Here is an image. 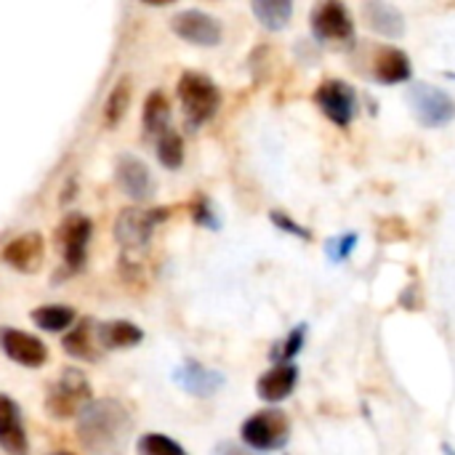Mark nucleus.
Masks as SVG:
<instances>
[{
	"mask_svg": "<svg viewBox=\"0 0 455 455\" xmlns=\"http://www.w3.org/2000/svg\"><path fill=\"white\" fill-rule=\"evenodd\" d=\"M213 455H261L251 448H243V445H235V443H219Z\"/></svg>",
	"mask_w": 455,
	"mask_h": 455,
	"instance_id": "7c9ffc66",
	"label": "nucleus"
},
{
	"mask_svg": "<svg viewBox=\"0 0 455 455\" xmlns=\"http://www.w3.org/2000/svg\"><path fill=\"white\" fill-rule=\"evenodd\" d=\"M240 437H243L245 448H251L256 453L280 451V448H285V443L291 437V421L283 411L267 408L243 421Z\"/></svg>",
	"mask_w": 455,
	"mask_h": 455,
	"instance_id": "20e7f679",
	"label": "nucleus"
},
{
	"mask_svg": "<svg viewBox=\"0 0 455 455\" xmlns=\"http://www.w3.org/2000/svg\"><path fill=\"white\" fill-rule=\"evenodd\" d=\"M139 455H187V451L168 435H141L136 443Z\"/></svg>",
	"mask_w": 455,
	"mask_h": 455,
	"instance_id": "a878e982",
	"label": "nucleus"
},
{
	"mask_svg": "<svg viewBox=\"0 0 455 455\" xmlns=\"http://www.w3.org/2000/svg\"><path fill=\"white\" fill-rule=\"evenodd\" d=\"M51 455H72V453H67V451H56V453H51Z\"/></svg>",
	"mask_w": 455,
	"mask_h": 455,
	"instance_id": "2f4dec72",
	"label": "nucleus"
},
{
	"mask_svg": "<svg viewBox=\"0 0 455 455\" xmlns=\"http://www.w3.org/2000/svg\"><path fill=\"white\" fill-rule=\"evenodd\" d=\"M96 323L93 320H80L64 339H61V347L69 357L75 360H88V363H96L99 355H101V344H99V336H96Z\"/></svg>",
	"mask_w": 455,
	"mask_h": 455,
	"instance_id": "6ab92c4d",
	"label": "nucleus"
},
{
	"mask_svg": "<svg viewBox=\"0 0 455 455\" xmlns=\"http://www.w3.org/2000/svg\"><path fill=\"white\" fill-rule=\"evenodd\" d=\"M269 219H272V224H275L277 229H283V232H288V235H293V237H299V240H312V232H309L307 227H301V224H296L288 213L272 211Z\"/></svg>",
	"mask_w": 455,
	"mask_h": 455,
	"instance_id": "c756f323",
	"label": "nucleus"
},
{
	"mask_svg": "<svg viewBox=\"0 0 455 455\" xmlns=\"http://www.w3.org/2000/svg\"><path fill=\"white\" fill-rule=\"evenodd\" d=\"M171 216L168 208H125L120 211L117 221H115V240L120 243V248L125 253H133V251H141L149 245L157 224H163L165 219Z\"/></svg>",
	"mask_w": 455,
	"mask_h": 455,
	"instance_id": "39448f33",
	"label": "nucleus"
},
{
	"mask_svg": "<svg viewBox=\"0 0 455 455\" xmlns=\"http://www.w3.org/2000/svg\"><path fill=\"white\" fill-rule=\"evenodd\" d=\"M192 221L205 227V229H219L221 227V219L216 213V205L205 197V195H197V200L192 203Z\"/></svg>",
	"mask_w": 455,
	"mask_h": 455,
	"instance_id": "c85d7f7f",
	"label": "nucleus"
},
{
	"mask_svg": "<svg viewBox=\"0 0 455 455\" xmlns=\"http://www.w3.org/2000/svg\"><path fill=\"white\" fill-rule=\"evenodd\" d=\"M0 451L8 455H29L19 405L8 395H0Z\"/></svg>",
	"mask_w": 455,
	"mask_h": 455,
	"instance_id": "dca6fc26",
	"label": "nucleus"
},
{
	"mask_svg": "<svg viewBox=\"0 0 455 455\" xmlns=\"http://www.w3.org/2000/svg\"><path fill=\"white\" fill-rule=\"evenodd\" d=\"M171 29L192 43V45H203V48H211V45H219L221 43V35H224V27L216 16L205 13V11H197V8H187V11H179L171 16Z\"/></svg>",
	"mask_w": 455,
	"mask_h": 455,
	"instance_id": "1a4fd4ad",
	"label": "nucleus"
},
{
	"mask_svg": "<svg viewBox=\"0 0 455 455\" xmlns=\"http://www.w3.org/2000/svg\"><path fill=\"white\" fill-rule=\"evenodd\" d=\"M29 317L45 333H61V331H67V328L75 325V309L72 307H64V304L37 307V309H32Z\"/></svg>",
	"mask_w": 455,
	"mask_h": 455,
	"instance_id": "4be33fe9",
	"label": "nucleus"
},
{
	"mask_svg": "<svg viewBox=\"0 0 455 455\" xmlns=\"http://www.w3.org/2000/svg\"><path fill=\"white\" fill-rule=\"evenodd\" d=\"M131 429V416L117 400L91 403L77 416V440L91 455H123Z\"/></svg>",
	"mask_w": 455,
	"mask_h": 455,
	"instance_id": "f257e3e1",
	"label": "nucleus"
},
{
	"mask_svg": "<svg viewBox=\"0 0 455 455\" xmlns=\"http://www.w3.org/2000/svg\"><path fill=\"white\" fill-rule=\"evenodd\" d=\"M371 75H373V80H379V83H384V85L405 83V80H411V75H413L411 56H408L403 48L384 45V48H379L376 56H373Z\"/></svg>",
	"mask_w": 455,
	"mask_h": 455,
	"instance_id": "2eb2a0df",
	"label": "nucleus"
},
{
	"mask_svg": "<svg viewBox=\"0 0 455 455\" xmlns=\"http://www.w3.org/2000/svg\"><path fill=\"white\" fill-rule=\"evenodd\" d=\"M357 243H360V237L355 232H344V235H336V237H331L325 243V253H328L331 261L339 264V261H347L352 256V251L357 248Z\"/></svg>",
	"mask_w": 455,
	"mask_h": 455,
	"instance_id": "cd10ccee",
	"label": "nucleus"
},
{
	"mask_svg": "<svg viewBox=\"0 0 455 455\" xmlns=\"http://www.w3.org/2000/svg\"><path fill=\"white\" fill-rule=\"evenodd\" d=\"M251 8H253V16L267 29H283L293 16V3L291 0H253Z\"/></svg>",
	"mask_w": 455,
	"mask_h": 455,
	"instance_id": "5701e85b",
	"label": "nucleus"
},
{
	"mask_svg": "<svg viewBox=\"0 0 455 455\" xmlns=\"http://www.w3.org/2000/svg\"><path fill=\"white\" fill-rule=\"evenodd\" d=\"M304 339H307V325H296L275 349H272V360L277 365H288L301 349H304Z\"/></svg>",
	"mask_w": 455,
	"mask_h": 455,
	"instance_id": "bb28decb",
	"label": "nucleus"
},
{
	"mask_svg": "<svg viewBox=\"0 0 455 455\" xmlns=\"http://www.w3.org/2000/svg\"><path fill=\"white\" fill-rule=\"evenodd\" d=\"M43 251H45L43 237H40L37 232H27V235L13 237V240L3 248L0 259H3L11 269L24 272V275H32V272H37L40 264H43Z\"/></svg>",
	"mask_w": 455,
	"mask_h": 455,
	"instance_id": "4468645a",
	"label": "nucleus"
},
{
	"mask_svg": "<svg viewBox=\"0 0 455 455\" xmlns=\"http://www.w3.org/2000/svg\"><path fill=\"white\" fill-rule=\"evenodd\" d=\"M296 384H299V368H296L293 363H288V365H275V368H269V371L256 381V395H259L264 403L277 405V403H283V400H288V397L293 395Z\"/></svg>",
	"mask_w": 455,
	"mask_h": 455,
	"instance_id": "f3484780",
	"label": "nucleus"
},
{
	"mask_svg": "<svg viewBox=\"0 0 455 455\" xmlns=\"http://www.w3.org/2000/svg\"><path fill=\"white\" fill-rule=\"evenodd\" d=\"M173 381H176L179 389H184V392L192 395V397H213L216 392L224 389L227 376H224L221 371L205 368L203 363L187 360V363H181V365L173 371Z\"/></svg>",
	"mask_w": 455,
	"mask_h": 455,
	"instance_id": "ddd939ff",
	"label": "nucleus"
},
{
	"mask_svg": "<svg viewBox=\"0 0 455 455\" xmlns=\"http://www.w3.org/2000/svg\"><path fill=\"white\" fill-rule=\"evenodd\" d=\"M93 224L83 213H67L64 221L56 229V245L61 251V259L69 272H77L85 264V251L91 243Z\"/></svg>",
	"mask_w": 455,
	"mask_h": 455,
	"instance_id": "6e6552de",
	"label": "nucleus"
},
{
	"mask_svg": "<svg viewBox=\"0 0 455 455\" xmlns=\"http://www.w3.org/2000/svg\"><path fill=\"white\" fill-rule=\"evenodd\" d=\"M115 181L123 195H128L131 200H139V203L149 200L155 192V179L149 173V165L136 155H120L115 160Z\"/></svg>",
	"mask_w": 455,
	"mask_h": 455,
	"instance_id": "9b49d317",
	"label": "nucleus"
},
{
	"mask_svg": "<svg viewBox=\"0 0 455 455\" xmlns=\"http://www.w3.org/2000/svg\"><path fill=\"white\" fill-rule=\"evenodd\" d=\"M0 349L8 360L24 368H40L48 363V347L37 336L16 328H0Z\"/></svg>",
	"mask_w": 455,
	"mask_h": 455,
	"instance_id": "f8f14e48",
	"label": "nucleus"
},
{
	"mask_svg": "<svg viewBox=\"0 0 455 455\" xmlns=\"http://www.w3.org/2000/svg\"><path fill=\"white\" fill-rule=\"evenodd\" d=\"M144 133L157 139L163 131L171 128V104L165 99L163 91H152L147 99H144Z\"/></svg>",
	"mask_w": 455,
	"mask_h": 455,
	"instance_id": "412c9836",
	"label": "nucleus"
},
{
	"mask_svg": "<svg viewBox=\"0 0 455 455\" xmlns=\"http://www.w3.org/2000/svg\"><path fill=\"white\" fill-rule=\"evenodd\" d=\"M408 101L424 128H443L455 117V99L432 83H413L408 88Z\"/></svg>",
	"mask_w": 455,
	"mask_h": 455,
	"instance_id": "423d86ee",
	"label": "nucleus"
},
{
	"mask_svg": "<svg viewBox=\"0 0 455 455\" xmlns=\"http://www.w3.org/2000/svg\"><path fill=\"white\" fill-rule=\"evenodd\" d=\"M315 104L339 128H347L357 115V93H355V88L349 83H344V80H336V77L320 83V88L315 91Z\"/></svg>",
	"mask_w": 455,
	"mask_h": 455,
	"instance_id": "0eeeda50",
	"label": "nucleus"
},
{
	"mask_svg": "<svg viewBox=\"0 0 455 455\" xmlns=\"http://www.w3.org/2000/svg\"><path fill=\"white\" fill-rule=\"evenodd\" d=\"M363 16H365V24L373 32L384 35V37L400 40L405 35V16H403V11L389 5V3H381V0L363 3Z\"/></svg>",
	"mask_w": 455,
	"mask_h": 455,
	"instance_id": "a211bd4d",
	"label": "nucleus"
},
{
	"mask_svg": "<svg viewBox=\"0 0 455 455\" xmlns=\"http://www.w3.org/2000/svg\"><path fill=\"white\" fill-rule=\"evenodd\" d=\"M312 32L317 40H349L355 37V21L344 3L325 0L312 11Z\"/></svg>",
	"mask_w": 455,
	"mask_h": 455,
	"instance_id": "9d476101",
	"label": "nucleus"
},
{
	"mask_svg": "<svg viewBox=\"0 0 455 455\" xmlns=\"http://www.w3.org/2000/svg\"><path fill=\"white\" fill-rule=\"evenodd\" d=\"M101 349H131L144 341V331L128 320H112L96 328Z\"/></svg>",
	"mask_w": 455,
	"mask_h": 455,
	"instance_id": "aec40b11",
	"label": "nucleus"
},
{
	"mask_svg": "<svg viewBox=\"0 0 455 455\" xmlns=\"http://www.w3.org/2000/svg\"><path fill=\"white\" fill-rule=\"evenodd\" d=\"M128 104H131V80L128 77H120L115 83L112 93L104 101V123L109 128H115L123 120V115L128 112Z\"/></svg>",
	"mask_w": 455,
	"mask_h": 455,
	"instance_id": "b1692460",
	"label": "nucleus"
},
{
	"mask_svg": "<svg viewBox=\"0 0 455 455\" xmlns=\"http://www.w3.org/2000/svg\"><path fill=\"white\" fill-rule=\"evenodd\" d=\"M176 93H179V101L184 107V117H187L189 128H200L221 107L219 85L208 75H203V72H184L179 77Z\"/></svg>",
	"mask_w": 455,
	"mask_h": 455,
	"instance_id": "f03ea898",
	"label": "nucleus"
},
{
	"mask_svg": "<svg viewBox=\"0 0 455 455\" xmlns=\"http://www.w3.org/2000/svg\"><path fill=\"white\" fill-rule=\"evenodd\" d=\"M93 403V392L88 379L77 371V368H67L59 373V379L48 387V397H45V411L48 416L64 421L72 416H80L85 405Z\"/></svg>",
	"mask_w": 455,
	"mask_h": 455,
	"instance_id": "7ed1b4c3",
	"label": "nucleus"
},
{
	"mask_svg": "<svg viewBox=\"0 0 455 455\" xmlns=\"http://www.w3.org/2000/svg\"><path fill=\"white\" fill-rule=\"evenodd\" d=\"M155 141H157V160L171 171L181 168V163H184V141H181V136L173 128H168Z\"/></svg>",
	"mask_w": 455,
	"mask_h": 455,
	"instance_id": "393cba45",
	"label": "nucleus"
}]
</instances>
